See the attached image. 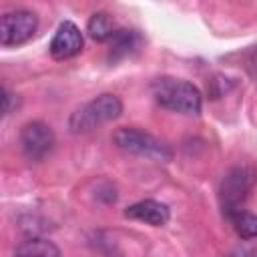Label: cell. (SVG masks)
<instances>
[{
    "label": "cell",
    "instance_id": "obj_11",
    "mask_svg": "<svg viewBox=\"0 0 257 257\" xmlns=\"http://www.w3.org/2000/svg\"><path fill=\"white\" fill-rule=\"evenodd\" d=\"M118 28L114 26V20L110 14L106 12H94L90 18H88V24H86V32L92 40L96 42H106L114 36Z\"/></svg>",
    "mask_w": 257,
    "mask_h": 257
},
{
    "label": "cell",
    "instance_id": "obj_6",
    "mask_svg": "<svg viewBox=\"0 0 257 257\" xmlns=\"http://www.w3.org/2000/svg\"><path fill=\"white\" fill-rule=\"evenodd\" d=\"M20 149L24 153V157L32 163L42 161L44 157L50 155V151L54 149V133L52 128L42 122V120H30L20 128Z\"/></svg>",
    "mask_w": 257,
    "mask_h": 257
},
{
    "label": "cell",
    "instance_id": "obj_2",
    "mask_svg": "<svg viewBox=\"0 0 257 257\" xmlns=\"http://www.w3.org/2000/svg\"><path fill=\"white\" fill-rule=\"evenodd\" d=\"M122 114V100L112 92H102L90 102L76 108L68 118V128L74 135H86Z\"/></svg>",
    "mask_w": 257,
    "mask_h": 257
},
{
    "label": "cell",
    "instance_id": "obj_10",
    "mask_svg": "<svg viewBox=\"0 0 257 257\" xmlns=\"http://www.w3.org/2000/svg\"><path fill=\"white\" fill-rule=\"evenodd\" d=\"M14 257H62V253L52 241L44 237H30L16 247Z\"/></svg>",
    "mask_w": 257,
    "mask_h": 257
},
{
    "label": "cell",
    "instance_id": "obj_14",
    "mask_svg": "<svg viewBox=\"0 0 257 257\" xmlns=\"http://www.w3.org/2000/svg\"><path fill=\"white\" fill-rule=\"evenodd\" d=\"M227 257H257V253L255 251H249V249H239V251H235V253H231Z\"/></svg>",
    "mask_w": 257,
    "mask_h": 257
},
{
    "label": "cell",
    "instance_id": "obj_15",
    "mask_svg": "<svg viewBox=\"0 0 257 257\" xmlns=\"http://www.w3.org/2000/svg\"><path fill=\"white\" fill-rule=\"evenodd\" d=\"M253 64H255V70H257V52H255V58H253Z\"/></svg>",
    "mask_w": 257,
    "mask_h": 257
},
{
    "label": "cell",
    "instance_id": "obj_4",
    "mask_svg": "<svg viewBox=\"0 0 257 257\" xmlns=\"http://www.w3.org/2000/svg\"><path fill=\"white\" fill-rule=\"evenodd\" d=\"M114 145L131 155H141V157H151L157 161H169L173 157L171 149L159 141L157 137H153L151 133L139 128V126H122L112 135Z\"/></svg>",
    "mask_w": 257,
    "mask_h": 257
},
{
    "label": "cell",
    "instance_id": "obj_1",
    "mask_svg": "<svg viewBox=\"0 0 257 257\" xmlns=\"http://www.w3.org/2000/svg\"><path fill=\"white\" fill-rule=\"evenodd\" d=\"M153 96L163 108L181 114H201L203 108V96L199 88L183 78H173V76L157 78L153 82Z\"/></svg>",
    "mask_w": 257,
    "mask_h": 257
},
{
    "label": "cell",
    "instance_id": "obj_3",
    "mask_svg": "<svg viewBox=\"0 0 257 257\" xmlns=\"http://www.w3.org/2000/svg\"><path fill=\"white\" fill-rule=\"evenodd\" d=\"M257 185V169L243 165L229 169L219 185V203L223 209V215L229 217L243 209L251 189Z\"/></svg>",
    "mask_w": 257,
    "mask_h": 257
},
{
    "label": "cell",
    "instance_id": "obj_13",
    "mask_svg": "<svg viewBox=\"0 0 257 257\" xmlns=\"http://www.w3.org/2000/svg\"><path fill=\"white\" fill-rule=\"evenodd\" d=\"M18 106H20L18 94L10 92V90L4 86V88H2V112H4V116H8L10 112H14Z\"/></svg>",
    "mask_w": 257,
    "mask_h": 257
},
{
    "label": "cell",
    "instance_id": "obj_5",
    "mask_svg": "<svg viewBox=\"0 0 257 257\" xmlns=\"http://www.w3.org/2000/svg\"><path fill=\"white\" fill-rule=\"evenodd\" d=\"M38 28V16L32 10H10L0 18V44L2 46H20L28 42Z\"/></svg>",
    "mask_w": 257,
    "mask_h": 257
},
{
    "label": "cell",
    "instance_id": "obj_12",
    "mask_svg": "<svg viewBox=\"0 0 257 257\" xmlns=\"http://www.w3.org/2000/svg\"><path fill=\"white\" fill-rule=\"evenodd\" d=\"M227 219L241 239H257V215L241 209V211L229 215Z\"/></svg>",
    "mask_w": 257,
    "mask_h": 257
},
{
    "label": "cell",
    "instance_id": "obj_7",
    "mask_svg": "<svg viewBox=\"0 0 257 257\" xmlns=\"http://www.w3.org/2000/svg\"><path fill=\"white\" fill-rule=\"evenodd\" d=\"M82 46H84V38H82V32L80 28L70 22V20H64L58 24L52 40H50V54L52 58L56 60H68V58H74L76 54L82 52Z\"/></svg>",
    "mask_w": 257,
    "mask_h": 257
},
{
    "label": "cell",
    "instance_id": "obj_9",
    "mask_svg": "<svg viewBox=\"0 0 257 257\" xmlns=\"http://www.w3.org/2000/svg\"><path fill=\"white\" fill-rule=\"evenodd\" d=\"M110 48H108V62L116 64L124 58L135 56L141 46H143V36L137 30H126V28H118L114 32V36L108 40Z\"/></svg>",
    "mask_w": 257,
    "mask_h": 257
},
{
    "label": "cell",
    "instance_id": "obj_8",
    "mask_svg": "<svg viewBox=\"0 0 257 257\" xmlns=\"http://www.w3.org/2000/svg\"><path fill=\"white\" fill-rule=\"evenodd\" d=\"M124 217L133 219V221L147 223L151 227H163L171 219V209L165 203H161V201L143 199V201H137V203L128 205L124 209Z\"/></svg>",
    "mask_w": 257,
    "mask_h": 257
}]
</instances>
